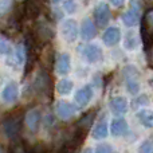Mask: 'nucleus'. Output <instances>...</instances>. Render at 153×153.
<instances>
[{
    "mask_svg": "<svg viewBox=\"0 0 153 153\" xmlns=\"http://www.w3.org/2000/svg\"><path fill=\"white\" fill-rule=\"evenodd\" d=\"M34 90L40 98L51 97V76L46 69H40L34 82Z\"/></svg>",
    "mask_w": 153,
    "mask_h": 153,
    "instance_id": "1",
    "label": "nucleus"
},
{
    "mask_svg": "<svg viewBox=\"0 0 153 153\" xmlns=\"http://www.w3.org/2000/svg\"><path fill=\"white\" fill-rule=\"evenodd\" d=\"M124 76L128 91L130 94H137L140 91V74H138V70L134 66L129 65V66L124 67Z\"/></svg>",
    "mask_w": 153,
    "mask_h": 153,
    "instance_id": "2",
    "label": "nucleus"
},
{
    "mask_svg": "<svg viewBox=\"0 0 153 153\" xmlns=\"http://www.w3.org/2000/svg\"><path fill=\"white\" fill-rule=\"evenodd\" d=\"M61 34L63 36V39L67 43H74L78 39V23L74 19H66L63 20V23L61 24Z\"/></svg>",
    "mask_w": 153,
    "mask_h": 153,
    "instance_id": "3",
    "label": "nucleus"
},
{
    "mask_svg": "<svg viewBox=\"0 0 153 153\" xmlns=\"http://www.w3.org/2000/svg\"><path fill=\"white\" fill-rule=\"evenodd\" d=\"M132 7L126 11V12L122 13L121 19L124 22V24L126 27H133L138 23V19H140V1L138 0H132L130 1Z\"/></svg>",
    "mask_w": 153,
    "mask_h": 153,
    "instance_id": "4",
    "label": "nucleus"
},
{
    "mask_svg": "<svg viewBox=\"0 0 153 153\" xmlns=\"http://www.w3.org/2000/svg\"><path fill=\"white\" fill-rule=\"evenodd\" d=\"M3 130L8 138H16L20 130V118L16 116H8L3 121Z\"/></svg>",
    "mask_w": 153,
    "mask_h": 153,
    "instance_id": "5",
    "label": "nucleus"
},
{
    "mask_svg": "<svg viewBox=\"0 0 153 153\" xmlns=\"http://www.w3.org/2000/svg\"><path fill=\"white\" fill-rule=\"evenodd\" d=\"M94 18L98 27H106L110 20V8L106 3H98L94 10Z\"/></svg>",
    "mask_w": 153,
    "mask_h": 153,
    "instance_id": "6",
    "label": "nucleus"
},
{
    "mask_svg": "<svg viewBox=\"0 0 153 153\" xmlns=\"http://www.w3.org/2000/svg\"><path fill=\"white\" fill-rule=\"evenodd\" d=\"M55 111H56V116L59 117L61 120L66 121V120H70L74 117L76 109L74 105L69 103L67 101H58L56 102V106H55Z\"/></svg>",
    "mask_w": 153,
    "mask_h": 153,
    "instance_id": "7",
    "label": "nucleus"
},
{
    "mask_svg": "<svg viewBox=\"0 0 153 153\" xmlns=\"http://www.w3.org/2000/svg\"><path fill=\"white\" fill-rule=\"evenodd\" d=\"M83 55L89 63H97L103 58V51L98 45H89L83 48Z\"/></svg>",
    "mask_w": 153,
    "mask_h": 153,
    "instance_id": "8",
    "label": "nucleus"
},
{
    "mask_svg": "<svg viewBox=\"0 0 153 153\" xmlns=\"http://www.w3.org/2000/svg\"><path fill=\"white\" fill-rule=\"evenodd\" d=\"M91 98H93V89L90 85H86V86H83L82 89H79L74 95V100L79 108L87 106Z\"/></svg>",
    "mask_w": 153,
    "mask_h": 153,
    "instance_id": "9",
    "label": "nucleus"
},
{
    "mask_svg": "<svg viewBox=\"0 0 153 153\" xmlns=\"http://www.w3.org/2000/svg\"><path fill=\"white\" fill-rule=\"evenodd\" d=\"M71 66V58L67 53H62L55 59V70L59 75H66L70 71Z\"/></svg>",
    "mask_w": 153,
    "mask_h": 153,
    "instance_id": "10",
    "label": "nucleus"
},
{
    "mask_svg": "<svg viewBox=\"0 0 153 153\" xmlns=\"http://www.w3.org/2000/svg\"><path fill=\"white\" fill-rule=\"evenodd\" d=\"M1 100L7 103L11 102H15L18 100V95H19V89H18V85L15 82H10L7 83L1 90Z\"/></svg>",
    "mask_w": 153,
    "mask_h": 153,
    "instance_id": "11",
    "label": "nucleus"
},
{
    "mask_svg": "<svg viewBox=\"0 0 153 153\" xmlns=\"http://www.w3.org/2000/svg\"><path fill=\"white\" fill-rule=\"evenodd\" d=\"M24 122H26L27 128L31 132H36L40 124V111L39 109H31L27 111L26 117H24Z\"/></svg>",
    "mask_w": 153,
    "mask_h": 153,
    "instance_id": "12",
    "label": "nucleus"
},
{
    "mask_svg": "<svg viewBox=\"0 0 153 153\" xmlns=\"http://www.w3.org/2000/svg\"><path fill=\"white\" fill-rule=\"evenodd\" d=\"M109 106H110V110L113 111L114 114H125L128 111V100L125 97H121V95H117V97H113L109 102Z\"/></svg>",
    "mask_w": 153,
    "mask_h": 153,
    "instance_id": "13",
    "label": "nucleus"
},
{
    "mask_svg": "<svg viewBox=\"0 0 153 153\" xmlns=\"http://www.w3.org/2000/svg\"><path fill=\"white\" fill-rule=\"evenodd\" d=\"M121 39V31L118 27H109L102 36V40L106 46H116Z\"/></svg>",
    "mask_w": 153,
    "mask_h": 153,
    "instance_id": "14",
    "label": "nucleus"
},
{
    "mask_svg": "<svg viewBox=\"0 0 153 153\" xmlns=\"http://www.w3.org/2000/svg\"><path fill=\"white\" fill-rule=\"evenodd\" d=\"M40 13V5L38 0H27L23 4V16L27 19H35Z\"/></svg>",
    "mask_w": 153,
    "mask_h": 153,
    "instance_id": "15",
    "label": "nucleus"
},
{
    "mask_svg": "<svg viewBox=\"0 0 153 153\" xmlns=\"http://www.w3.org/2000/svg\"><path fill=\"white\" fill-rule=\"evenodd\" d=\"M97 35V27L90 19H85L81 24V36L83 40H91Z\"/></svg>",
    "mask_w": 153,
    "mask_h": 153,
    "instance_id": "16",
    "label": "nucleus"
},
{
    "mask_svg": "<svg viewBox=\"0 0 153 153\" xmlns=\"http://www.w3.org/2000/svg\"><path fill=\"white\" fill-rule=\"evenodd\" d=\"M143 35L144 40L149 42V39L153 36V10H149L145 13L143 20Z\"/></svg>",
    "mask_w": 153,
    "mask_h": 153,
    "instance_id": "17",
    "label": "nucleus"
},
{
    "mask_svg": "<svg viewBox=\"0 0 153 153\" xmlns=\"http://www.w3.org/2000/svg\"><path fill=\"white\" fill-rule=\"evenodd\" d=\"M110 130H111V134H113L114 137L124 136L125 133H128V130H129V125H128V122L125 121L124 118H116L111 121Z\"/></svg>",
    "mask_w": 153,
    "mask_h": 153,
    "instance_id": "18",
    "label": "nucleus"
},
{
    "mask_svg": "<svg viewBox=\"0 0 153 153\" xmlns=\"http://www.w3.org/2000/svg\"><path fill=\"white\" fill-rule=\"evenodd\" d=\"M137 118L143 126L149 128V129L153 128V110H148V109L140 110L137 113Z\"/></svg>",
    "mask_w": 153,
    "mask_h": 153,
    "instance_id": "19",
    "label": "nucleus"
},
{
    "mask_svg": "<svg viewBox=\"0 0 153 153\" xmlns=\"http://www.w3.org/2000/svg\"><path fill=\"white\" fill-rule=\"evenodd\" d=\"M91 137L94 138V140H103V138L108 137V124H106L105 121L100 122V124L93 129Z\"/></svg>",
    "mask_w": 153,
    "mask_h": 153,
    "instance_id": "20",
    "label": "nucleus"
},
{
    "mask_svg": "<svg viewBox=\"0 0 153 153\" xmlns=\"http://www.w3.org/2000/svg\"><path fill=\"white\" fill-rule=\"evenodd\" d=\"M73 87H74L73 81H70V79H61L56 83V91L61 95H69L71 93Z\"/></svg>",
    "mask_w": 153,
    "mask_h": 153,
    "instance_id": "21",
    "label": "nucleus"
},
{
    "mask_svg": "<svg viewBox=\"0 0 153 153\" xmlns=\"http://www.w3.org/2000/svg\"><path fill=\"white\" fill-rule=\"evenodd\" d=\"M124 46H125V48H126V50H136V48H137L138 38H137V35H136L133 31H129L126 35H125Z\"/></svg>",
    "mask_w": 153,
    "mask_h": 153,
    "instance_id": "22",
    "label": "nucleus"
},
{
    "mask_svg": "<svg viewBox=\"0 0 153 153\" xmlns=\"http://www.w3.org/2000/svg\"><path fill=\"white\" fill-rule=\"evenodd\" d=\"M15 61L18 65H23L24 61L27 59V50L24 48L23 45H19L18 47H16V51H15Z\"/></svg>",
    "mask_w": 153,
    "mask_h": 153,
    "instance_id": "23",
    "label": "nucleus"
},
{
    "mask_svg": "<svg viewBox=\"0 0 153 153\" xmlns=\"http://www.w3.org/2000/svg\"><path fill=\"white\" fill-rule=\"evenodd\" d=\"M0 54L1 55H7V56H10L12 54V46L4 38H0Z\"/></svg>",
    "mask_w": 153,
    "mask_h": 153,
    "instance_id": "24",
    "label": "nucleus"
},
{
    "mask_svg": "<svg viewBox=\"0 0 153 153\" xmlns=\"http://www.w3.org/2000/svg\"><path fill=\"white\" fill-rule=\"evenodd\" d=\"M138 153H153V137L146 138L138 148Z\"/></svg>",
    "mask_w": 153,
    "mask_h": 153,
    "instance_id": "25",
    "label": "nucleus"
},
{
    "mask_svg": "<svg viewBox=\"0 0 153 153\" xmlns=\"http://www.w3.org/2000/svg\"><path fill=\"white\" fill-rule=\"evenodd\" d=\"M63 8H65V11H66L67 13L73 15V13H75L76 10H78V4H76L75 0H65Z\"/></svg>",
    "mask_w": 153,
    "mask_h": 153,
    "instance_id": "26",
    "label": "nucleus"
},
{
    "mask_svg": "<svg viewBox=\"0 0 153 153\" xmlns=\"http://www.w3.org/2000/svg\"><path fill=\"white\" fill-rule=\"evenodd\" d=\"M12 8V0H0V15H5Z\"/></svg>",
    "mask_w": 153,
    "mask_h": 153,
    "instance_id": "27",
    "label": "nucleus"
},
{
    "mask_svg": "<svg viewBox=\"0 0 153 153\" xmlns=\"http://www.w3.org/2000/svg\"><path fill=\"white\" fill-rule=\"evenodd\" d=\"M95 153H113V148L109 144H101L97 146Z\"/></svg>",
    "mask_w": 153,
    "mask_h": 153,
    "instance_id": "28",
    "label": "nucleus"
},
{
    "mask_svg": "<svg viewBox=\"0 0 153 153\" xmlns=\"http://www.w3.org/2000/svg\"><path fill=\"white\" fill-rule=\"evenodd\" d=\"M110 3L114 5V7H121V5H124L125 0H110Z\"/></svg>",
    "mask_w": 153,
    "mask_h": 153,
    "instance_id": "29",
    "label": "nucleus"
},
{
    "mask_svg": "<svg viewBox=\"0 0 153 153\" xmlns=\"http://www.w3.org/2000/svg\"><path fill=\"white\" fill-rule=\"evenodd\" d=\"M81 153H93V149H91V148H85Z\"/></svg>",
    "mask_w": 153,
    "mask_h": 153,
    "instance_id": "30",
    "label": "nucleus"
},
{
    "mask_svg": "<svg viewBox=\"0 0 153 153\" xmlns=\"http://www.w3.org/2000/svg\"><path fill=\"white\" fill-rule=\"evenodd\" d=\"M51 1H53V3H55V4H56V3H59V1H61V0H51Z\"/></svg>",
    "mask_w": 153,
    "mask_h": 153,
    "instance_id": "31",
    "label": "nucleus"
},
{
    "mask_svg": "<svg viewBox=\"0 0 153 153\" xmlns=\"http://www.w3.org/2000/svg\"><path fill=\"white\" fill-rule=\"evenodd\" d=\"M0 153H3V152H1V149H0Z\"/></svg>",
    "mask_w": 153,
    "mask_h": 153,
    "instance_id": "32",
    "label": "nucleus"
}]
</instances>
